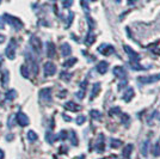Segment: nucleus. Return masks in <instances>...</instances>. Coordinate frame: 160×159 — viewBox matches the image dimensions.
Returning <instances> with one entry per match:
<instances>
[{"label":"nucleus","instance_id":"nucleus-5","mask_svg":"<svg viewBox=\"0 0 160 159\" xmlns=\"http://www.w3.org/2000/svg\"><path fill=\"white\" fill-rule=\"evenodd\" d=\"M124 50H126V53L128 54L130 62H135V61H139L140 60V55L135 52V50H133L129 45H124Z\"/></svg>","mask_w":160,"mask_h":159},{"label":"nucleus","instance_id":"nucleus-26","mask_svg":"<svg viewBox=\"0 0 160 159\" xmlns=\"http://www.w3.org/2000/svg\"><path fill=\"white\" fill-rule=\"evenodd\" d=\"M73 1L74 0H62V6L66 7V9H68V7H71L73 5Z\"/></svg>","mask_w":160,"mask_h":159},{"label":"nucleus","instance_id":"nucleus-18","mask_svg":"<svg viewBox=\"0 0 160 159\" xmlns=\"http://www.w3.org/2000/svg\"><path fill=\"white\" fill-rule=\"evenodd\" d=\"M17 97V92L16 90H11L6 93V101H13Z\"/></svg>","mask_w":160,"mask_h":159},{"label":"nucleus","instance_id":"nucleus-19","mask_svg":"<svg viewBox=\"0 0 160 159\" xmlns=\"http://www.w3.org/2000/svg\"><path fill=\"white\" fill-rule=\"evenodd\" d=\"M28 139H29V141L33 142V141H36V140L38 139V135H37L33 130H29V132H28Z\"/></svg>","mask_w":160,"mask_h":159},{"label":"nucleus","instance_id":"nucleus-31","mask_svg":"<svg viewBox=\"0 0 160 159\" xmlns=\"http://www.w3.org/2000/svg\"><path fill=\"white\" fill-rule=\"evenodd\" d=\"M61 78L64 80H68L71 78V74H66V72H62V73H61Z\"/></svg>","mask_w":160,"mask_h":159},{"label":"nucleus","instance_id":"nucleus-20","mask_svg":"<svg viewBox=\"0 0 160 159\" xmlns=\"http://www.w3.org/2000/svg\"><path fill=\"white\" fill-rule=\"evenodd\" d=\"M131 151H133V145H128L127 147L124 148V151H123V157H124V158H129Z\"/></svg>","mask_w":160,"mask_h":159},{"label":"nucleus","instance_id":"nucleus-13","mask_svg":"<svg viewBox=\"0 0 160 159\" xmlns=\"http://www.w3.org/2000/svg\"><path fill=\"white\" fill-rule=\"evenodd\" d=\"M9 79H10V73H9V71L4 69L2 73H1V85H2V87H6V86H7Z\"/></svg>","mask_w":160,"mask_h":159},{"label":"nucleus","instance_id":"nucleus-24","mask_svg":"<svg viewBox=\"0 0 160 159\" xmlns=\"http://www.w3.org/2000/svg\"><path fill=\"white\" fill-rule=\"evenodd\" d=\"M75 62H76V59H75V57H72L71 60H67V61L64 62V67H72Z\"/></svg>","mask_w":160,"mask_h":159},{"label":"nucleus","instance_id":"nucleus-34","mask_svg":"<svg viewBox=\"0 0 160 159\" xmlns=\"http://www.w3.org/2000/svg\"><path fill=\"white\" fill-rule=\"evenodd\" d=\"M147 145H148V141H146V142H145V146L142 147V154H143V156L147 154V152H146V146H147ZM147 147H148V146H147Z\"/></svg>","mask_w":160,"mask_h":159},{"label":"nucleus","instance_id":"nucleus-25","mask_svg":"<svg viewBox=\"0 0 160 159\" xmlns=\"http://www.w3.org/2000/svg\"><path fill=\"white\" fill-rule=\"evenodd\" d=\"M91 117L92 118H96V120H99L100 117H102V114L99 113L98 110H91Z\"/></svg>","mask_w":160,"mask_h":159},{"label":"nucleus","instance_id":"nucleus-33","mask_svg":"<svg viewBox=\"0 0 160 159\" xmlns=\"http://www.w3.org/2000/svg\"><path fill=\"white\" fill-rule=\"evenodd\" d=\"M84 96H85L84 91H79V92L76 93V97H78V98H80V99H81V98H84Z\"/></svg>","mask_w":160,"mask_h":159},{"label":"nucleus","instance_id":"nucleus-40","mask_svg":"<svg viewBox=\"0 0 160 159\" xmlns=\"http://www.w3.org/2000/svg\"><path fill=\"white\" fill-rule=\"evenodd\" d=\"M53 1H55V0H53Z\"/></svg>","mask_w":160,"mask_h":159},{"label":"nucleus","instance_id":"nucleus-11","mask_svg":"<svg viewBox=\"0 0 160 159\" xmlns=\"http://www.w3.org/2000/svg\"><path fill=\"white\" fill-rule=\"evenodd\" d=\"M55 53H56L55 45L52 43V42H48L47 43V55H48V57H54L55 56Z\"/></svg>","mask_w":160,"mask_h":159},{"label":"nucleus","instance_id":"nucleus-28","mask_svg":"<svg viewBox=\"0 0 160 159\" xmlns=\"http://www.w3.org/2000/svg\"><path fill=\"white\" fill-rule=\"evenodd\" d=\"M153 156H155V157H158V156H160V145H159V144L154 146V151H153Z\"/></svg>","mask_w":160,"mask_h":159},{"label":"nucleus","instance_id":"nucleus-22","mask_svg":"<svg viewBox=\"0 0 160 159\" xmlns=\"http://www.w3.org/2000/svg\"><path fill=\"white\" fill-rule=\"evenodd\" d=\"M71 141H72V145L73 146H76L78 145V136H76V133L74 130H71Z\"/></svg>","mask_w":160,"mask_h":159},{"label":"nucleus","instance_id":"nucleus-15","mask_svg":"<svg viewBox=\"0 0 160 159\" xmlns=\"http://www.w3.org/2000/svg\"><path fill=\"white\" fill-rule=\"evenodd\" d=\"M71 53H72V48H71V45H67V43H64V45H61V54H62L64 56H68V55H71Z\"/></svg>","mask_w":160,"mask_h":159},{"label":"nucleus","instance_id":"nucleus-4","mask_svg":"<svg viewBox=\"0 0 160 159\" xmlns=\"http://www.w3.org/2000/svg\"><path fill=\"white\" fill-rule=\"evenodd\" d=\"M30 45H31V48L33 49V52L36 54L41 53V50H42V42H41V40L37 36H35V35L31 36V38H30Z\"/></svg>","mask_w":160,"mask_h":159},{"label":"nucleus","instance_id":"nucleus-12","mask_svg":"<svg viewBox=\"0 0 160 159\" xmlns=\"http://www.w3.org/2000/svg\"><path fill=\"white\" fill-rule=\"evenodd\" d=\"M109 68V65H107V61H100L98 65H97V71L100 73V74H105Z\"/></svg>","mask_w":160,"mask_h":159},{"label":"nucleus","instance_id":"nucleus-9","mask_svg":"<svg viewBox=\"0 0 160 159\" xmlns=\"http://www.w3.org/2000/svg\"><path fill=\"white\" fill-rule=\"evenodd\" d=\"M17 123H19V126H21V127L28 126L29 125V117L24 113L19 111V113L17 114Z\"/></svg>","mask_w":160,"mask_h":159},{"label":"nucleus","instance_id":"nucleus-1","mask_svg":"<svg viewBox=\"0 0 160 159\" xmlns=\"http://www.w3.org/2000/svg\"><path fill=\"white\" fill-rule=\"evenodd\" d=\"M6 22L10 24L12 28H14L16 30H21V28H23V22H21L19 18H17V17H14V16H11V14H7V13H5L4 14V17H2Z\"/></svg>","mask_w":160,"mask_h":159},{"label":"nucleus","instance_id":"nucleus-32","mask_svg":"<svg viewBox=\"0 0 160 159\" xmlns=\"http://www.w3.org/2000/svg\"><path fill=\"white\" fill-rule=\"evenodd\" d=\"M66 136H67V132H66V130H62V132L59 134V138H60V139H62V140L66 139Z\"/></svg>","mask_w":160,"mask_h":159},{"label":"nucleus","instance_id":"nucleus-39","mask_svg":"<svg viewBox=\"0 0 160 159\" xmlns=\"http://www.w3.org/2000/svg\"><path fill=\"white\" fill-rule=\"evenodd\" d=\"M0 2H1V0H0Z\"/></svg>","mask_w":160,"mask_h":159},{"label":"nucleus","instance_id":"nucleus-38","mask_svg":"<svg viewBox=\"0 0 160 159\" xmlns=\"http://www.w3.org/2000/svg\"><path fill=\"white\" fill-rule=\"evenodd\" d=\"M90 1H96V0H90Z\"/></svg>","mask_w":160,"mask_h":159},{"label":"nucleus","instance_id":"nucleus-36","mask_svg":"<svg viewBox=\"0 0 160 159\" xmlns=\"http://www.w3.org/2000/svg\"><path fill=\"white\" fill-rule=\"evenodd\" d=\"M2 42H5V36L0 35V43H2Z\"/></svg>","mask_w":160,"mask_h":159},{"label":"nucleus","instance_id":"nucleus-29","mask_svg":"<svg viewBox=\"0 0 160 159\" xmlns=\"http://www.w3.org/2000/svg\"><path fill=\"white\" fill-rule=\"evenodd\" d=\"M85 120H86V117L84 115H81V116H79V117L76 118V123H78V125H83V123L85 122Z\"/></svg>","mask_w":160,"mask_h":159},{"label":"nucleus","instance_id":"nucleus-14","mask_svg":"<svg viewBox=\"0 0 160 159\" xmlns=\"http://www.w3.org/2000/svg\"><path fill=\"white\" fill-rule=\"evenodd\" d=\"M64 108H66L67 110H69V111H78V110L81 109L80 105L75 104L74 102H67L66 104H64Z\"/></svg>","mask_w":160,"mask_h":159},{"label":"nucleus","instance_id":"nucleus-23","mask_svg":"<svg viewBox=\"0 0 160 159\" xmlns=\"http://www.w3.org/2000/svg\"><path fill=\"white\" fill-rule=\"evenodd\" d=\"M95 40H96L95 35H93V34H88V36H87V38H86V45H92V43L95 42Z\"/></svg>","mask_w":160,"mask_h":159},{"label":"nucleus","instance_id":"nucleus-16","mask_svg":"<svg viewBox=\"0 0 160 159\" xmlns=\"http://www.w3.org/2000/svg\"><path fill=\"white\" fill-rule=\"evenodd\" d=\"M99 90H100V84H99V83H96V84L93 85V87H92V93H91L90 98H91V99H93L99 93Z\"/></svg>","mask_w":160,"mask_h":159},{"label":"nucleus","instance_id":"nucleus-37","mask_svg":"<svg viewBox=\"0 0 160 159\" xmlns=\"http://www.w3.org/2000/svg\"><path fill=\"white\" fill-rule=\"evenodd\" d=\"M4 156H5V154H4V151L0 149V159H4Z\"/></svg>","mask_w":160,"mask_h":159},{"label":"nucleus","instance_id":"nucleus-2","mask_svg":"<svg viewBox=\"0 0 160 159\" xmlns=\"http://www.w3.org/2000/svg\"><path fill=\"white\" fill-rule=\"evenodd\" d=\"M138 81L141 84H154L160 80V73L159 74H153V76H145V77H138Z\"/></svg>","mask_w":160,"mask_h":159},{"label":"nucleus","instance_id":"nucleus-7","mask_svg":"<svg viewBox=\"0 0 160 159\" xmlns=\"http://www.w3.org/2000/svg\"><path fill=\"white\" fill-rule=\"evenodd\" d=\"M40 97L45 102H50L52 101V89L50 87H45L40 91Z\"/></svg>","mask_w":160,"mask_h":159},{"label":"nucleus","instance_id":"nucleus-10","mask_svg":"<svg viewBox=\"0 0 160 159\" xmlns=\"http://www.w3.org/2000/svg\"><path fill=\"white\" fill-rule=\"evenodd\" d=\"M114 73H115V76H116V77L121 78V79H123V78H126V77H127V73H126L124 68L122 67V66H116V67L114 68Z\"/></svg>","mask_w":160,"mask_h":159},{"label":"nucleus","instance_id":"nucleus-30","mask_svg":"<svg viewBox=\"0 0 160 159\" xmlns=\"http://www.w3.org/2000/svg\"><path fill=\"white\" fill-rule=\"evenodd\" d=\"M127 121H129V116L127 114H123V115H122V122H123V123H127Z\"/></svg>","mask_w":160,"mask_h":159},{"label":"nucleus","instance_id":"nucleus-35","mask_svg":"<svg viewBox=\"0 0 160 159\" xmlns=\"http://www.w3.org/2000/svg\"><path fill=\"white\" fill-rule=\"evenodd\" d=\"M0 28H4V18H0Z\"/></svg>","mask_w":160,"mask_h":159},{"label":"nucleus","instance_id":"nucleus-8","mask_svg":"<svg viewBox=\"0 0 160 159\" xmlns=\"http://www.w3.org/2000/svg\"><path fill=\"white\" fill-rule=\"evenodd\" d=\"M98 52H99L100 54H103V55H110V54H112V53L115 52V49H114L112 45H102L99 48H98Z\"/></svg>","mask_w":160,"mask_h":159},{"label":"nucleus","instance_id":"nucleus-27","mask_svg":"<svg viewBox=\"0 0 160 159\" xmlns=\"http://www.w3.org/2000/svg\"><path fill=\"white\" fill-rule=\"evenodd\" d=\"M122 145V141H118L116 139H112L111 140V147H118V146H121Z\"/></svg>","mask_w":160,"mask_h":159},{"label":"nucleus","instance_id":"nucleus-6","mask_svg":"<svg viewBox=\"0 0 160 159\" xmlns=\"http://www.w3.org/2000/svg\"><path fill=\"white\" fill-rule=\"evenodd\" d=\"M44 74L47 76V77H50V76H54L55 74V72H56V66H55V64L53 62H45L44 64Z\"/></svg>","mask_w":160,"mask_h":159},{"label":"nucleus","instance_id":"nucleus-21","mask_svg":"<svg viewBox=\"0 0 160 159\" xmlns=\"http://www.w3.org/2000/svg\"><path fill=\"white\" fill-rule=\"evenodd\" d=\"M21 76H23L24 78H28V77H29V67H28L26 65H23V66H21Z\"/></svg>","mask_w":160,"mask_h":159},{"label":"nucleus","instance_id":"nucleus-3","mask_svg":"<svg viewBox=\"0 0 160 159\" xmlns=\"http://www.w3.org/2000/svg\"><path fill=\"white\" fill-rule=\"evenodd\" d=\"M16 49H17V41L14 38H12L10 41V45H7L6 48V56L9 57L10 60H13L16 57Z\"/></svg>","mask_w":160,"mask_h":159},{"label":"nucleus","instance_id":"nucleus-17","mask_svg":"<svg viewBox=\"0 0 160 159\" xmlns=\"http://www.w3.org/2000/svg\"><path fill=\"white\" fill-rule=\"evenodd\" d=\"M133 97H134V90L130 87L129 90L126 91V93H124V96H123V99H124L126 102H129V101H131Z\"/></svg>","mask_w":160,"mask_h":159}]
</instances>
